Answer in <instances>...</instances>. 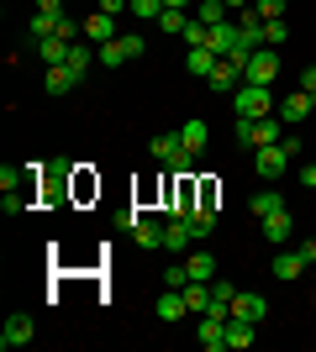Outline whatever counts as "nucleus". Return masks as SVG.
Segmentation results:
<instances>
[{"instance_id":"obj_17","label":"nucleus","mask_w":316,"mask_h":352,"mask_svg":"<svg viewBox=\"0 0 316 352\" xmlns=\"http://www.w3.org/2000/svg\"><path fill=\"white\" fill-rule=\"evenodd\" d=\"M248 210H253L258 221H264V216H280V210H285V195L269 184V190H258V195H253V206H248Z\"/></svg>"},{"instance_id":"obj_18","label":"nucleus","mask_w":316,"mask_h":352,"mask_svg":"<svg viewBox=\"0 0 316 352\" xmlns=\"http://www.w3.org/2000/svg\"><path fill=\"white\" fill-rule=\"evenodd\" d=\"M180 142L200 158V153H206V142H211V126H206V121H185V126H180Z\"/></svg>"},{"instance_id":"obj_10","label":"nucleus","mask_w":316,"mask_h":352,"mask_svg":"<svg viewBox=\"0 0 316 352\" xmlns=\"http://www.w3.org/2000/svg\"><path fill=\"white\" fill-rule=\"evenodd\" d=\"M232 316H242V321H253V326H264V316H269V305H264V294H232Z\"/></svg>"},{"instance_id":"obj_41","label":"nucleus","mask_w":316,"mask_h":352,"mask_svg":"<svg viewBox=\"0 0 316 352\" xmlns=\"http://www.w3.org/2000/svg\"><path fill=\"white\" fill-rule=\"evenodd\" d=\"M37 11H48V16H63V0H37Z\"/></svg>"},{"instance_id":"obj_28","label":"nucleus","mask_w":316,"mask_h":352,"mask_svg":"<svg viewBox=\"0 0 316 352\" xmlns=\"http://www.w3.org/2000/svg\"><path fill=\"white\" fill-rule=\"evenodd\" d=\"M185 221H190V232H196V236H211V232H216V216H211V206H196Z\"/></svg>"},{"instance_id":"obj_14","label":"nucleus","mask_w":316,"mask_h":352,"mask_svg":"<svg viewBox=\"0 0 316 352\" xmlns=\"http://www.w3.org/2000/svg\"><path fill=\"white\" fill-rule=\"evenodd\" d=\"M196 342L206 352H222L227 347V331H222V321H216V316H200V331H196Z\"/></svg>"},{"instance_id":"obj_25","label":"nucleus","mask_w":316,"mask_h":352,"mask_svg":"<svg viewBox=\"0 0 316 352\" xmlns=\"http://www.w3.org/2000/svg\"><path fill=\"white\" fill-rule=\"evenodd\" d=\"M63 63H69V69H74L79 79H85V74H90V63H95L90 43H69V58H63Z\"/></svg>"},{"instance_id":"obj_23","label":"nucleus","mask_w":316,"mask_h":352,"mask_svg":"<svg viewBox=\"0 0 316 352\" xmlns=\"http://www.w3.org/2000/svg\"><path fill=\"white\" fill-rule=\"evenodd\" d=\"M37 58L43 63H63L69 58V43H63L59 32H53V37H37Z\"/></svg>"},{"instance_id":"obj_11","label":"nucleus","mask_w":316,"mask_h":352,"mask_svg":"<svg viewBox=\"0 0 316 352\" xmlns=\"http://www.w3.org/2000/svg\"><path fill=\"white\" fill-rule=\"evenodd\" d=\"M153 316H158V321H185V316H190V300H185V289H174V294H158Z\"/></svg>"},{"instance_id":"obj_21","label":"nucleus","mask_w":316,"mask_h":352,"mask_svg":"<svg viewBox=\"0 0 316 352\" xmlns=\"http://www.w3.org/2000/svg\"><path fill=\"white\" fill-rule=\"evenodd\" d=\"M216 53H211V47H190V58H185V69L196 74V79H211V69H216Z\"/></svg>"},{"instance_id":"obj_24","label":"nucleus","mask_w":316,"mask_h":352,"mask_svg":"<svg viewBox=\"0 0 316 352\" xmlns=\"http://www.w3.org/2000/svg\"><path fill=\"white\" fill-rule=\"evenodd\" d=\"M132 236H137V248H164V226H158V221H143V216H137Z\"/></svg>"},{"instance_id":"obj_45","label":"nucleus","mask_w":316,"mask_h":352,"mask_svg":"<svg viewBox=\"0 0 316 352\" xmlns=\"http://www.w3.org/2000/svg\"><path fill=\"white\" fill-rule=\"evenodd\" d=\"M164 6H174V11H190V6H196V0H164Z\"/></svg>"},{"instance_id":"obj_30","label":"nucleus","mask_w":316,"mask_h":352,"mask_svg":"<svg viewBox=\"0 0 316 352\" xmlns=\"http://www.w3.org/2000/svg\"><path fill=\"white\" fill-rule=\"evenodd\" d=\"M127 11H132L137 21H158V16H164V0H132Z\"/></svg>"},{"instance_id":"obj_8","label":"nucleus","mask_w":316,"mask_h":352,"mask_svg":"<svg viewBox=\"0 0 316 352\" xmlns=\"http://www.w3.org/2000/svg\"><path fill=\"white\" fill-rule=\"evenodd\" d=\"M206 85L216 89V95H238V89H242V69H238L232 58H222L216 69H211V79H206Z\"/></svg>"},{"instance_id":"obj_37","label":"nucleus","mask_w":316,"mask_h":352,"mask_svg":"<svg viewBox=\"0 0 316 352\" xmlns=\"http://www.w3.org/2000/svg\"><path fill=\"white\" fill-rule=\"evenodd\" d=\"M164 279H169V289H185V284H190V268H185V263H174V268L164 274Z\"/></svg>"},{"instance_id":"obj_7","label":"nucleus","mask_w":316,"mask_h":352,"mask_svg":"<svg viewBox=\"0 0 316 352\" xmlns=\"http://www.w3.org/2000/svg\"><path fill=\"white\" fill-rule=\"evenodd\" d=\"M311 111H316V100L306 95V89H295V95H285V100H280V111H274V116L285 121V126H306V116H311Z\"/></svg>"},{"instance_id":"obj_15","label":"nucleus","mask_w":316,"mask_h":352,"mask_svg":"<svg viewBox=\"0 0 316 352\" xmlns=\"http://www.w3.org/2000/svg\"><path fill=\"white\" fill-rule=\"evenodd\" d=\"M74 85H79V74L69 63H48V95H69Z\"/></svg>"},{"instance_id":"obj_16","label":"nucleus","mask_w":316,"mask_h":352,"mask_svg":"<svg viewBox=\"0 0 316 352\" xmlns=\"http://www.w3.org/2000/svg\"><path fill=\"white\" fill-rule=\"evenodd\" d=\"M264 242H269V248H285V242H290V210L264 216Z\"/></svg>"},{"instance_id":"obj_43","label":"nucleus","mask_w":316,"mask_h":352,"mask_svg":"<svg viewBox=\"0 0 316 352\" xmlns=\"http://www.w3.org/2000/svg\"><path fill=\"white\" fill-rule=\"evenodd\" d=\"M301 184H306V190H316V163H306V168H301Z\"/></svg>"},{"instance_id":"obj_5","label":"nucleus","mask_w":316,"mask_h":352,"mask_svg":"<svg viewBox=\"0 0 316 352\" xmlns=\"http://www.w3.org/2000/svg\"><path fill=\"white\" fill-rule=\"evenodd\" d=\"M206 47L216 53V58H227V53H238V47H248V43H242V27H238V21H216L211 37H206Z\"/></svg>"},{"instance_id":"obj_1","label":"nucleus","mask_w":316,"mask_h":352,"mask_svg":"<svg viewBox=\"0 0 316 352\" xmlns=\"http://www.w3.org/2000/svg\"><path fill=\"white\" fill-rule=\"evenodd\" d=\"M232 105H238L242 121H264V116H274V111H280V100H274L269 85H242L238 95H232Z\"/></svg>"},{"instance_id":"obj_44","label":"nucleus","mask_w":316,"mask_h":352,"mask_svg":"<svg viewBox=\"0 0 316 352\" xmlns=\"http://www.w3.org/2000/svg\"><path fill=\"white\" fill-rule=\"evenodd\" d=\"M227 11H248V6H253V0H222Z\"/></svg>"},{"instance_id":"obj_6","label":"nucleus","mask_w":316,"mask_h":352,"mask_svg":"<svg viewBox=\"0 0 316 352\" xmlns=\"http://www.w3.org/2000/svg\"><path fill=\"white\" fill-rule=\"evenodd\" d=\"M290 163H295V158H290V147H285V142H269V147H258V174L269 179V184H274L280 174H285Z\"/></svg>"},{"instance_id":"obj_3","label":"nucleus","mask_w":316,"mask_h":352,"mask_svg":"<svg viewBox=\"0 0 316 352\" xmlns=\"http://www.w3.org/2000/svg\"><path fill=\"white\" fill-rule=\"evenodd\" d=\"M238 142H242V147H269V142H285V121H280V116L242 121V116H238Z\"/></svg>"},{"instance_id":"obj_4","label":"nucleus","mask_w":316,"mask_h":352,"mask_svg":"<svg viewBox=\"0 0 316 352\" xmlns=\"http://www.w3.org/2000/svg\"><path fill=\"white\" fill-rule=\"evenodd\" d=\"M274 74H280V53H274V47H258L253 58H248L242 85H274Z\"/></svg>"},{"instance_id":"obj_13","label":"nucleus","mask_w":316,"mask_h":352,"mask_svg":"<svg viewBox=\"0 0 316 352\" xmlns=\"http://www.w3.org/2000/svg\"><path fill=\"white\" fill-rule=\"evenodd\" d=\"M85 37H90V43H116V37H121V32H116V16L90 11V21H85Z\"/></svg>"},{"instance_id":"obj_34","label":"nucleus","mask_w":316,"mask_h":352,"mask_svg":"<svg viewBox=\"0 0 316 352\" xmlns=\"http://www.w3.org/2000/svg\"><path fill=\"white\" fill-rule=\"evenodd\" d=\"M53 32H59V16H48V11L32 16V37H53Z\"/></svg>"},{"instance_id":"obj_33","label":"nucleus","mask_w":316,"mask_h":352,"mask_svg":"<svg viewBox=\"0 0 316 352\" xmlns=\"http://www.w3.org/2000/svg\"><path fill=\"white\" fill-rule=\"evenodd\" d=\"M0 210H6V216H21V210H27V184H21V190H6Z\"/></svg>"},{"instance_id":"obj_26","label":"nucleus","mask_w":316,"mask_h":352,"mask_svg":"<svg viewBox=\"0 0 316 352\" xmlns=\"http://www.w3.org/2000/svg\"><path fill=\"white\" fill-rule=\"evenodd\" d=\"M185 27H190V16L174 11V6H164V16H158V32H169V37H185Z\"/></svg>"},{"instance_id":"obj_40","label":"nucleus","mask_w":316,"mask_h":352,"mask_svg":"<svg viewBox=\"0 0 316 352\" xmlns=\"http://www.w3.org/2000/svg\"><path fill=\"white\" fill-rule=\"evenodd\" d=\"M301 89H306V95H316V63H311V69H301Z\"/></svg>"},{"instance_id":"obj_9","label":"nucleus","mask_w":316,"mask_h":352,"mask_svg":"<svg viewBox=\"0 0 316 352\" xmlns=\"http://www.w3.org/2000/svg\"><path fill=\"white\" fill-rule=\"evenodd\" d=\"M32 337H37L32 316H11V321H6V331H0V347H6V352H11V347H27Z\"/></svg>"},{"instance_id":"obj_2","label":"nucleus","mask_w":316,"mask_h":352,"mask_svg":"<svg viewBox=\"0 0 316 352\" xmlns=\"http://www.w3.org/2000/svg\"><path fill=\"white\" fill-rule=\"evenodd\" d=\"M153 158L164 163L169 174H190V168H196V153L180 142V132H158L153 137Z\"/></svg>"},{"instance_id":"obj_29","label":"nucleus","mask_w":316,"mask_h":352,"mask_svg":"<svg viewBox=\"0 0 316 352\" xmlns=\"http://www.w3.org/2000/svg\"><path fill=\"white\" fill-rule=\"evenodd\" d=\"M227 16H232V11H227L222 0H200V6H196V21H206V27H216V21H227Z\"/></svg>"},{"instance_id":"obj_20","label":"nucleus","mask_w":316,"mask_h":352,"mask_svg":"<svg viewBox=\"0 0 316 352\" xmlns=\"http://www.w3.org/2000/svg\"><path fill=\"white\" fill-rule=\"evenodd\" d=\"M190 242H196V232H190V221H169V226H164V248H169V252H185Z\"/></svg>"},{"instance_id":"obj_22","label":"nucleus","mask_w":316,"mask_h":352,"mask_svg":"<svg viewBox=\"0 0 316 352\" xmlns=\"http://www.w3.org/2000/svg\"><path fill=\"white\" fill-rule=\"evenodd\" d=\"M185 268H190V279H200V284L216 279V258H211V252H190V258H185Z\"/></svg>"},{"instance_id":"obj_32","label":"nucleus","mask_w":316,"mask_h":352,"mask_svg":"<svg viewBox=\"0 0 316 352\" xmlns=\"http://www.w3.org/2000/svg\"><path fill=\"white\" fill-rule=\"evenodd\" d=\"M290 37V27H285V16H274V21H264V47H274V43H285Z\"/></svg>"},{"instance_id":"obj_39","label":"nucleus","mask_w":316,"mask_h":352,"mask_svg":"<svg viewBox=\"0 0 316 352\" xmlns=\"http://www.w3.org/2000/svg\"><path fill=\"white\" fill-rule=\"evenodd\" d=\"M79 32H85V27H74V21H69V16H59V37H63V43H74Z\"/></svg>"},{"instance_id":"obj_27","label":"nucleus","mask_w":316,"mask_h":352,"mask_svg":"<svg viewBox=\"0 0 316 352\" xmlns=\"http://www.w3.org/2000/svg\"><path fill=\"white\" fill-rule=\"evenodd\" d=\"M185 300H190V310H196V316H206V305H211V284L190 279V284H185Z\"/></svg>"},{"instance_id":"obj_35","label":"nucleus","mask_w":316,"mask_h":352,"mask_svg":"<svg viewBox=\"0 0 316 352\" xmlns=\"http://www.w3.org/2000/svg\"><path fill=\"white\" fill-rule=\"evenodd\" d=\"M285 6H290V0H253V11L264 16V21H274V16H285Z\"/></svg>"},{"instance_id":"obj_38","label":"nucleus","mask_w":316,"mask_h":352,"mask_svg":"<svg viewBox=\"0 0 316 352\" xmlns=\"http://www.w3.org/2000/svg\"><path fill=\"white\" fill-rule=\"evenodd\" d=\"M127 6H132V0H95V11H105V16H121Z\"/></svg>"},{"instance_id":"obj_12","label":"nucleus","mask_w":316,"mask_h":352,"mask_svg":"<svg viewBox=\"0 0 316 352\" xmlns=\"http://www.w3.org/2000/svg\"><path fill=\"white\" fill-rule=\"evenodd\" d=\"M222 331H227V347H253V337H258V326L242 321V316H227Z\"/></svg>"},{"instance_id":"obj_31","label":"nucleus","mask_w":316,"mask_h":352,"mask_svg":"<svg viewBox=\"0 0 316 352\" xmlns=\"http://www.w3.org/2000/svg\"><path fill=\"white\" fill-rule=\"evenodd\" d=\"M101 63H105V69H121V63H127V47H121V37H116V43H101Z\"/></svg>"},{"instance_id":"obj_19","label":"nucleus","mask_w":316,"mask_h":352,"mask_svg":"<svg viewBox=\"0 0 316 352\" xmlns=\"http://www.w3.org/2000/svg\"><path fill=\"white\" fill-rule=\"evenodd\" d=\"M306 268H311V263L301 258V248H295V252H280V258H274V279H301Z\"/></svg>"},{"instance_id":"obj_36","label":"nucleus","mask_w":316,"mask_h":352,"mask_svg":"<svg viewBox=\"0 0 316 352\" xmlns=\"http://www.w3.org/2000/svg\"><path fill=\"white\" fill-rule=\"evenodd\" d=\"M121 47H127V58H143V47H148V43H143L137 32H121Z\"/></svg>"},{"instance_id":"obj_42","label":"nucleus","mask_w":316,"mask_h":352,"mask_svg":"<svg viewBox=\"0 0 316 352\" xmlns=\"http://www.w3.org/2000/svg\"><path fill=\"white\" fill-rule=\"evenodd\" d=\"M301 258H306V263H316V236H306V242H301Z\"/></svg>"}]
</instances>
